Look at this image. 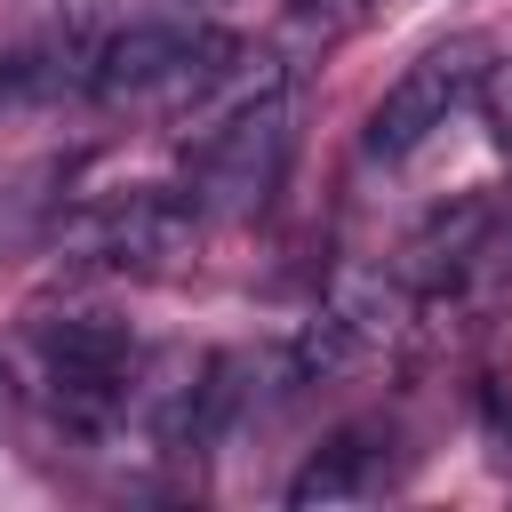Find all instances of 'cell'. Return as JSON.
I'll return each mask as SVG.
<instances>
[{"instance_id":"1","label":"cell","mask_w":512,"mask_h":512,"mask_svg":"<svg viewBox=\"0 0 512 512\" xmlns=\"http://www.w3.org/2000/svg\"><path fill=\"white\" fill-rule=\"evenodd\" d=\"M288 152H296V96H288V80H272V88L224 104L216 120H200L184 192L200 200V216H224V224L264 216L288 176Z\"/></svg>"},{"instance_id":"2","label":"cell","mask_w":512,"mask_h":512,"mask_svg":"<svg viewBox=\"0 0 512 512\" xmlns=\"http://www.w3.org/2000/svg\"><path fill=\"white\" fill-rule=\"evenodd\" d=\"M32 360H40L48 400H56L72 424H112V416L136 400V336H128V320H112V312L32 320Z\"/></svg>"},{"instance_id":"3","label":"cell","mask_w":512,"mask_h":512,"mask_svg":"<svg viewBox=\"0 0 512 512\" xmlns=\"http://www.w3.org/2000/svg\"><path fill=\"white\" fill-rule=\"evenodd\" d=\"M480 72H488V40H472V32H456V40L424 48L416 64H400L392 88L368 104V136H360L368 160H408L432 128H448V112L464 96H480Z\"/></svg>"},{"instance_id":"4","label":"cell","mask_w":512,"mask_h":512,"mask_svg":"<svg viewBox=\"0 0 512 512\" xmlns=\"http://www.w3.org/2000/svg\"><path fill=\"white\" fill-rule=\"evenodd\" d=\"M200 224H208V216H200L192 192H160V184H144V192H120V200L88 208V216L72 224V240H80L96 264H120V272H168L176 256H192Z\"/></svg>"},{"instance_id":"5","label":"cell","mask_w":512,"mask_h":512,"mask_svg":"<svg viewBox=\"0 0 512 512\" xmlns=\"http://www.w3.org/2000/svg\"><path fill=\"white\" fill-rule=\"evenodd\" d=\"M400 440L384 432V424H344V432H328L304 464H296V480H288V504L296 512H312V504H376L384 488H400Z\"/></svg>"},{"instance_id":"6","label":"cell","mask_w":512,"mask_h":512,"mask_svg":"<svg viewBox=\"0 0 512 512\" xmlns=\"http://www.w3.org/2000/svg\"><path fill=\"white\" fill-rule=\"evenodd\" d=\"M480 208H456V216H432L408 248H400V280L408 288H448V280H464L472 272V256H480Z\"/></svg>"},{"instance_id":"7","label":"cell","mask_w":512,"mask_h":512,"mask_svg":"<svg viewBox=\"0 0 512 512\" xmlns=\"http://www.w3.org/2000/svg\"><path fill=\"white\" fill-rule=\"evenodd\" d=\"M360 24H368V0H288V8H280V56L320 64V56L344 48Z\"/></svg>"},{"instance_id":"8","label":"cell","mask_w":512,"mask_h":512,"mask_svg":"<svg viewBox=\"0 0 512 512\" xmlns=\"http://www.w3.org/2000/svg\"><path fill=\"white\" fill-rule=\"evenodd\" d=\"M88 64H96V56H64V48H24V56H0V112L64 96L72 80H88Z\"/></svg>"},{"instance_id":"9","label":"cell","mask_w":512,"mask_h":512,"mask_svg":"<svg viewBox=\"0 0 512 512\" xmlns=\"http://www.w3.org/2000/svg\"><path fill=\"white\" fill-rule=\"evenodd\" d=\"M480 112H488V136L512 144V56H496V64L480 72Z\"/></svg>"},{"instance_id":"10","label":"cell","mask_w":512,"mask_h":512,"mask_svg":"<svg viewBox=\"0 0 512 512\" xmlns=\"http://www.w3.org/2000/svg\"><path fill=\"white\" fill-rule=\"evenodd\" d=\"M192 8H240V0H192Z\"/></svg>"}]
</instances>
